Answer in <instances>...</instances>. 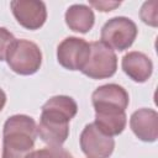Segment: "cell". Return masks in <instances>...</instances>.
<instances>
[{
	"instance_id": "ba28073f",
	"label": "cell",
	"mask_w": 158,
	"mask_h": 158,
	"mask_svg": "<svg viewBox=\"0 0 158 158\" xmlns=\"http://www.w3.org/2000/svg\"><path fill=\"white\" fill-rule=\"evenodd\" d=\"M10 6L17 22L27 30H38L46 22L47 10L43 1L12 0Z\"/></svg>"
},
{
	"instance_id": "9a60e30c",
	"label": "cell",
	"mask_w": 158,
	"mask_h": 158,
	"mask_svg": "<svg viewBox=\"0 0 158 158\" xmlns=\"http://www.w3.org/2000/svg\"><path fill=\"white\" fill-rule=\"evenodd\" d=\"M158 1L153 0V1H147L142 5L141 11H139V16L142 19V21L149 26L156 27L158 25Z\"/></svg>"
},
{
	"instance_id": "3957f363",
	"label": "cell",
	"mask_w": 158,
	"mask_h": 158,
	"mask_svg": "<svg viewBox=\"0 0 158 158\" xmlns=\"http://www.w3.org/2000/svg\"><path fill=\"white\" fill-rule=\"evenodd\" d=\"M67 115L42 106L37 135L48 147H60L69 135V121Z\"/></svg>"
},
{
	"instance_id": "277c9868",
	"label": "cell",
	"mask_w": 158,
	"mask_h": 158,
	"mask_svg": "<svg viewBox=\"0 0 158 158\" xmlns=\"http://www.w3.org/2000/svg\"><path fill=\"white\" fill-rule=\"evenodd\" d=\"M117 69V57L110 47L101 41L90 43V54L81 69L83 74L91 79H106L112 77Z\"/></svg>"
},
{
	"instance_id": "5bb4252c",
	"label": "cell",
	"mask_w": 158,
	"mask_h": 158,
	"mask_svg": "<svg viewBox=\"0 0 158 158\" xmlns=\"http://www.w3.org/2000/svg\"><path fill=\"white\" fill-rule=\"evenodd\" d=\"M26 158H73L72 154L60 147H47L32 151Z\"/></svg>"
},
{
	"instance_id": "5b68a950",
	"label": "cell",
	"mask_w": 158,
	"mask_h": 158,
	"mask_svg": "<svg viewBox=\"0 0 158 158\" xmlns=\"http://www.w3.org/2000/svg\"><path fill=\"white\" fill-rule=\"evenodd\" d=\"M137 36L136 23L123 16L110 19L101 28V42L111 49L125 51L132 46Z\"/></svg>"
},
{
	"instance_id": "7c38bea8",
	"label": "cell",
	"mask_w": 158,
	"mask_h": 158,
	"mask_svg": "<svg viewBox=\"0 0 158 158\" xmlns=\"http://www.w3.org/2000/svg\"><path fill=\"white\" fill-rule=\"evenodd\" d=\"M94 22V11L86 5L74 4L65 11V23L72 31L86 33L93 28Z\"/></svg>"
},
{
	"instance_id": "8fae6325",
	"label": "cell",
	"mask_w": 158,
	"mask_h": 158,
	"mask_svg": "<svg viewBox=\"0 0 158 158\" xmlns=\"http://www.w3.org/2000/svg\"><path fill=\"white\" fill-rule=\"evenodd\" d=\"M122 69L133 81L144 83L152 75L153 63L144 53L133 51L123 56Z\"/></svg>"
},
{
	"instance_id": "ac0fdd59",
	"label": "cell",
	"mask_w": 158,
	"mask_h": 158,
	"mask_svg": "<svg viewBox=\"0 0 158 158\" xmlns=\"http://www.w3.org/2000/svg\"><path fill=\"white\" fill-rule=\"evenodd\" d=\"M5 102H6V94L4 93L2 89H0V111L4 109Z\"/></svg>"
},
{
	"instance_id": "7a4b0ae2",
	"label": "cell",
	"mask_w": 158,
	"mask_h": 158,
	"mask_svg": "<svg viewBox=\"0 0 158 158\" xmlns=\"http://www.w3.org/2000/svg\"><path fill=\"white\" fill-rule=\"evenodd\" d=\"M6 62L10 69L20 75L35 74L42 64V53L40 47L28 40H15L11 44Z\"/></svg>"
},
{
	"instance_id": "9c48e42d",
	"label": "cell",
	"mask_w": 158,
	"mask_h": 158,
	"mask_svg": "<svg viewBox=\"0 0 158 158\" xmlns=\"http://www.w3.org/2000/svg\"><path fill=\"white\" fill-rule=\"evenodd\" d=\"M91 101L95 111H125L130 98L121 85L105 84L93 93Z\"/></svg>"
},
{
	"instance_id": "4fadbf2b",
	"label": "cell",
	"mask_w": 158,
	"mask_h": 158,
	"mask_svg": "<svg viewBox=\"0 0 158 158\" xmlns=\"http://www.w3.org/2000/svg\"><path fill=\"white\" fill-rule=\"evenodd\" d=\"M125 111H95V126L107 136H117L126 127Z\"/></svg>"
},
{
	"instance_id": "e0dca14e",
	"label": "cell",
	"mask_w": 158,
	"mask_h": 158,
	"mask_svg": "<svg viewBox=\"0 0 158 158\" xmlns=\"http://www.w3.org/2000/svg\"><path fill=\"white\" fill-rule=\"evenodd\" d=\"M89 4L91 6H94L96 10L102 11V12H107L111 11L116 7H118L121 5V2L118 1H105V0H99V1H89Z\"/></svg>"
},
{
	"instance_id": "2e32d148",
	"label": "cell",
	"mask_w": 158,
	"mask_h": 158,
	"mask_svg": "<svg viewBox=\"0 0 158 158\" xmlns=\"http://www.w3.org/2000/svg\"><path fill=\"white\" fill-rule=\"evenodd\" d=\"M15 40L16 38L9 30H6L5 27H0V62L6 59L7 52Z\"/></svg>"
},
{
	"instance_id": "52a82bcc",
	"label": "cell",
	"mask_w": 158,
	"mask_h": 158,
	"mask_svg": "<svg viewBox=\"0 0 158 158\" xmlns=\"http://www.w3.org/2000/svg\"><path fill=\"white\" fill-rule=\"evenodd\" d=\"M80 147L88 158H109L114 152L115 141L101 132L95 123H89L80 135Z\"/></svg>"
},
{
	"instance_id": "30bf717a",
	"label": "cell",
	"mask_w": 158,
	"mask_h": 158,
	"mask_svg": "<svg viewBox=\"0 0 158 158\" xmlns=\"http://www.w3.org/2000/svg\"><path fill=\"white\" fill-rule=\"evenodd\" d=\"M130 126L141 141L154 142L158 137V114L152 109H139L131 115Z\"/></svg>"
},
{
	"instance_id": "6da1fadb",
	"label": "cell",
	"mask_w": 158,
	"mask_h": 158,
	"mask_svg": "<svg viewBox=\"0 0 158 158\" xmlns=\"http://www.w3.org/2000/svg\"><path fill=\"white\" fill-rule=\"evenodd\" d=\"M2 158H26L37 138V125L27 115H14L5 121Z\"/></svg>"
},
{
	"instance_id": "8992f818",
	"label": "cell",
	"mask_w": 158,
	"mask_h": 158,
	"mask_svg": "<svg viewBox=\"0 0 158 158\" xmlns=\"http://www.w3.org/2000/svg\"><path fill=\"white\" fill-rule=\"evenodd\" d=\"M90 54V43L79 37H67L57 48V59L69 70H81Z\"/></svg>"
}]
</instances>
